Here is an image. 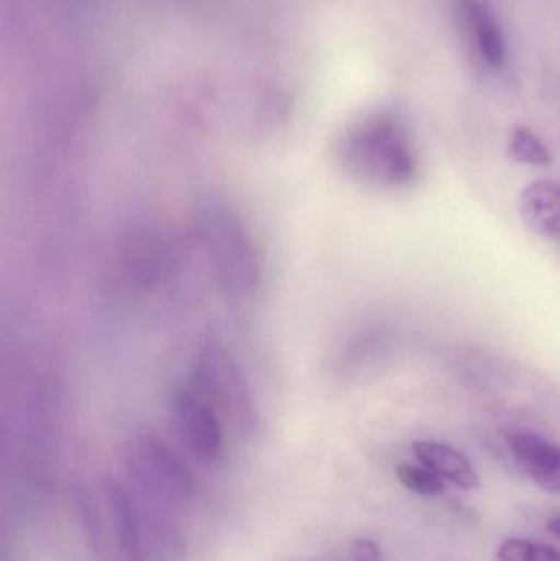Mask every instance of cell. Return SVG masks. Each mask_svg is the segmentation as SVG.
<instances>
[{
  "label": "cell",
  "mask_w": 560,
  "mask_h": 561,
  "mask_svg": "<svg viewBox=\"0 0 560 561\" xmlns=\"http://www.w3.org/2000/svg\"><path fill=\"white\" fill-rule=\"evenodd\" d=\"M338 160L347 176L374 190H401L418 176V158L403 122L393 114L364 118L342 137Z\"/></svg>",
  "instance_id": "cell-1"
},
{
  "label": "cell",
  "mask_w": 560,
  "mask_h": 561,
  "mask_svg": "<svg viewBox=\"0 0 560 561\" xmlns=\"http://www.w3.org/2000/svg\"><path fill=\"white\" fill-rule=\"evenodd\" d=\"M203 240L214 275L229 296H252L259 289L262 265L259 249L243 220L227 207L204 214Z\"/></svg>",
  "instance_id": "cell-2"
},
{
  "label": "cell",
  "mask_w": 560,
  "mask_h": 561,
  "mask_svg": "<svg viewBox=\"0 0 560 561\" xmlns=\"http://www.w3.org/2000/svg\"><path fill=\"white\" fill-rule=\"evenodd\" d=\"M127 463L132 483L147 507L168 511L193 494L190 468L158 438H138L132 445Z\"/></svg>",
  "instance_id": "cell-3"
},
{
  "label": "cell",
  "mask_w": 560,
  "mask_h": 561,
  "mask_svg": "<svg viewBox=\"0 0 560 561\" xmlns=\"http://www.w3.org/2000/svg\"><path fill=\"white\" fill-rule=\"evenodd\" d=\"M193 386L209 399L220 415H226L233 424L250 425L252 422L253 402L249 382L220 346L213 345L201 353Z\"/></svg>",
  "instance_id": "cell-4"
},
{
  "label": "cell",
  "mask_w": 560,
  "mask_h": 561,
  "mask_svg": "<svg viewBox=\"0 0 560 561\" xmlns=\"http://www.w3.org/2000/svg\"><path fill=\"white\" fill-rule=\"evenodd\" d=\"M178 431L187 450L206 467H219L226 451L222 415L194 386L183 389L174 402Z\"/></svg>",
  "instance_id": "cell-5"
},
{
  "label": "cell",
  "mask_w": 560,
  "mask_h": 561,
  "mask_svg": "<svg viewBox=\"0 0 560 561\" xmlns=\"http://www.w3.org/2000/svg\"><path fill=\"white\" fill-rule=\"evenodd\" d=\"M510 451L523 473L548 494H560V445L532 431L506 437Z\"/></svg>",
  "instance_id": "cell-6"
},
{
  "label": "cell",
  "mask_w": 560,
  "mask_h": 561,
  "mask_svg": "<svg viewBox=\"0 0 560 561\" xmlns=\"http://www.w3.org/2000/svg\"><path fill=\"white\" fill-rule=\"evenodd\" d=\"M464 23L482 61L489 68L505 65L506 42L502 25L485 0H459Z\"/></svg>",
  "instance_id": "cell-7"
},
{
  "label": "cell",
  "mask_w": 560,
  "mask_h": 561,
  "mask_svg": "<svg viewBox=\"0 0 560 561\" xmlns=\"http://www.w3.org/2000/svg\"><path fill=\"white\" fill-rule=\"evenodd\" d=\"M519 214L536 236L560 240V183L539 180L529 183L519 194Z\"/></svg>",
  "instance_id": "cell-8"
},
{
  "label": "cell",
  "mask_w": 560,
  "mask_h": 561,
  "mask_svg": "<svg viewBox=\"0 0 560 561\" xmlns=\"http://www.w3.org/2000/svg\"><path fill=\"white\" fill-rule=\"evenodd\" d=\"M108 507H111L112 526L117 537L124 561H144V539H141V520L138 506L127 488L115 480L105 481Z\"/></svg>",
  "instance_id": "cell-9"
},
{
  "label": "cell",
  "mask_w": 560,
  "mask_h": 561,
  "mask_svg": "<svg viewBox=\"0 0 560 561\" xmlns=\"http://www.w3.org/2000/svg\"><path fill=\"white\" fill-rule=\"evenodd\" d=\"M418 461L433 470L444 481L456 484L464 491H473L479 488V474L472 461L450 445L434 440H418L413 445Z\"/></svg>",
  "instance_id": "cell-10"
},
{
  "label": "cell",
  "mask_w": 560,
  "mask_h": 561,
  "mask_svg": "<svg viewBox=\"0 0 560 561\" xmlns=\"http://www.w3.org/2000/svg\"><path fill=\"white\" fill-rule=\"evenodd\" d=\"M508 157L515 163L538 168L549 167L555 160L548 145L525 125H515L510 130Z\"/></svg>",
  "instance_id": "cell-11"
},
{
  "label": "cell",
  "mask_w": 560,
  "mask_h": 561,
  "mask_svg": "<svg viewBox=\"0 0 560 561\" xmlns=\"http://www.w3.org/2000/svg\"><path fill=\"white\" fill-rule=\"evenodd\" d=\"M397 478L407 490L421 494V496H439L446 491L443 478L437 477L424 465H398Z\"/></svg>",
  "instance_id": "cell-12"
},
{
  "label": "cell",
  "mask_w": 560,
  "mask_h": 561,
  "mask_svg": "<svg viewBox=\"0 0 560 561\" xmlns=\"http://www.w3.org/2000/svg\"><path fill=\"white\" fill-rule=\"evenodd\" d=\"M496 557L500 561H560L556 547L525 539L505 540Z\"/></svg>",
  "instance_id": "cell-13"
},
{
  "label": "cell",
  "mask_w": 560,
  "mask_h": 561,
  "mask_svg": "<svg viewBox=\"0 0 560 561\" xmlns=\"http://www.w3.org/2000/svg\"><path fill=\"white\" fill-rule=\"evenodd\" d=\"M72 501H75L76 514H78L79 523L84 529L85 536L91 539L95 547L101 542V526H99V516L89 500L88 493L84 490H76L72 493Z\"/></svg>",
  "instance_id": "cell-14"
},
{
  "label": "cell",
  "mask_w": 560,
  "mask_h": 561,
  "mask_svg": "<svg viewBox=\"0 0 560 561\" xmlns=\"http://www.w3.org/2000/svg\"><path fill=\"white\" fill-rule=\"evenodd\" d=\"M352 561H380L381 550L374 540L357 539L351 547Z\"/></svg>",
  "instance_id": "cell-15"
},
{
  "label": "cell",
  "mask_w": 560,
  "mask_h": 561,
  "mask_svg": "<svg viewBox=\"0 0 560 561\" xmlns=\"http://www.w3.org/2000/svg\"><path fill=\"white\" fill-rule=\"evenodd\" d=\"M549 534L560 539V516L552 517L548 523Z\"/></svg>",
  "instance_id": "cell-16"
}]
</instances>
